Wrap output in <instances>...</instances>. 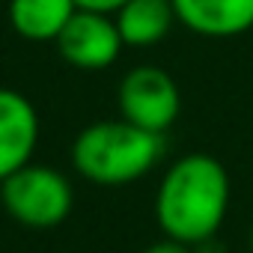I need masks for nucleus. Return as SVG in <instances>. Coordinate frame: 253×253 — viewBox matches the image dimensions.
Masks as SVG:
<instances>
[{
	"label": "nucleus",
	"instance_id": "nucleus-1",
	"mask_svg": "<svg viewBox=\"0 0 253 253\" xmlns=\"http://www.w3.org/2000/svg\"><path fill=\"white\" fill-rule=\"evenodd\" d=\"M229 209L226 167L203 152L185 155L167 167L155 194V220L161 232L185 247L206 244Z\"/></svg>",
	"mask_w": 253,
	"mask_h": 253
},
{
	"label": "nucleus",
	"instance_id": "nucleus-2",
	"mask_svg": "<svg viewBox=\"0 0 253 253\" xmlns=\"http://www.w3.org/2000/svg\"><path fill=\"white\" fill-rule=\"evenodd\" d=\"M164 155V134L119 119L92 122L72 143V167L95 185H128L143 179Z\"/></svg>",
	"mask_w": 253,
	"mask_h": 253
},
{
	"label": "nucleus",
	"instance_id": "nucleus-3",
	"mask_svg": "<svg viewBox=\"0 0 253 253\" xmlns=\"http://www.w3.org/2000/svg\"><path fill=\"white\" fill-rule=\"evenodd\" d=\"M0 203L6 214L21 226L51 229L72 214L75 191L60 170L30 161L27 167L0 182Z\"/></svg>",
	"mask_w": 253,
	"mask_h": 253
},
{
	"label": "nucleus",
	"instance_id": "nucleus-4",
	"mask_svg": "<svg viewBox=\"0 0 253 253\" xmlns=\"http://www.w3.org/2000/svg\"><path fill=\"white\" fill-rule=\"evenodd\" d=\"M119 116L125 122L164 134L179 119L182 95L179 84L161 66H137L119 81Z\"/></svg>",
	"mask_w": 253,
	"mask_h": 253
},
{
	"label": "nucleus",
	"instance_id": "nucleus-5",
	"mask_svg": "<svg viewBox=\"0 0 253 253\" xmlns=\"http://www.w3.org/2000/svg\"><path fill=\"white\" fill-rule=\"evenodd\" d=\"M54 45L60 57L81 72H98L113 66L125 48L113 15L89 12V9H78Z\"/></svg>",
	"mask_w": 253,
	"mask_h": 253
},
{
	"label": "nucleus",
	"instance_id": "nucleus-6",
	"mask_svg": "<svg viewBox=\"0 0 253 253\" xmlns=\"http://www.w3.org/2000/svg\"><path fill=\"white\" fill-rule=\"evenodd\" d=\"M36 143L39 113L33 101L18 89L0 86V182L33 161Z\"/></svg>",
	"mask_w": 253,
	"mask_h": 253
},
{
	"label": "nucleus",
	"instance_id": "nucleus-7",
	"mask_svg": "<svg viewBox=\"0 0 253 253\" xmlns=\"http://www.w3.org/2000/svg\"><path fill=\"white\" fill-rule=\"evenodd\" d=\"M182 27L209 39L241 36L253 27V0H173Z\"/></svg>",
	"mask_w": 253,
	"mask_h": 253
},
{
	"label": "nucleus",
	"instance_id": "nucleus-8",
	"mask_svg": "<svg viewBox=\"0 0 253 253\" xmlns=\"http://www.w3.org/2000/svg\"><path fill=\"white\" fill-rule=\"evenodd\" d=\"M113 21L125 45L149 48L161 42L179 18L173 9V0H128L119 12H113Z\"/></svg>",
	"mask_w": 253,
	"mask_h": 253
},
{
	"label": "nucleus",
	"instance_id": "nucleus-9",
	"mask_svg": "<svg viewBox=\"0 0 253 253\" xmlns=\"http://www.w3.org/2000/svg\"><path fill=\"white\" fill-rule=\"evenodd\" d=\"M75 12V0H9V24L30 42H57Z\"/></svg>",
	"mask_w": 253,
	"mask_h": 253
},
{
	"label": "nucleus",
	"instance_id": "nucleus-10",
	"mask_svg": "<svg viewBox=\"0 0 253 253\" xmlns=\"http://www.w3.org/2000/svg\"><path fill=\"white\" fill-rule=\"evenodd\" d=\"M128 0H75L78 9H89V12H104V15H113L119 12Z\"/></svg>",
	"mask_w": 253,
	"mask_h": 253
},
{
	"label": "nucleus",
	"instance_id": "nucleus-11",
	"mask_svg": "<svg viewBox=\"0 0 253 253\" xmlns=\"http://www.w3.org/2000/svg\"><path fill=\"white\" fill-rule=\"evenodd\" d=\"M143 253H191V247H185V244H179V241H173V238H164V241L149 244Z\"/></svg>",
	"mask_w": 253,
	"mask_h": 253
},
{
	"label": "nucleus",
	"instance_id": "nucleus-12",
	"mask_svg": "<svg viewBox=\"0 0 253 253\" xmlns=\"http://www.w3.org/2000/svg\"><path fill=\"white\" fill-rule=\"evenodd\" d=\"M250 253H253V232H250Z\"/></svg>",
	"mask_w": 253,
	"mask_h": 253
}]
</instances>
